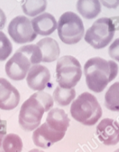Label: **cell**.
<instances>
[{
  "label": "cell",
  "instance_id": "obj_18",
  "mask_svg": "<svg viewBox=\"0 0 119 152\" xmlns=\"http://www.w3.org/2000/svg\"><path fill=\"white\" fill-rule=\"evenodd\" d=\"M53 100L60 106H67L76 97L74 88L64 89L58 86L53 92Z\"/></svg>",
  "mask_w": 119,
  "mask_h": 152
},
{
  "label": "cell",
  "instance_id": "obj_13",
  "mask_svg": "<svg viewBox=\"0 0 119 152\" xmlns=\"http://www.w3.org/2000/svg\"><path fill=\"white\" fill-rule=\"evenodd\" d=\"M32 26L37 34L48 36L57 28V22L55 17L49 13H44L32 19Z\"/></svg>",
  "mask_w": 119,
  "mask_h": 152
},
{
  "label": "cell",
  "instance_id": "obj_5",
  "mask_svg": "<svg viewBox=\"0 0 119 152\" xmlns=\"http://www.w3.org/2000/svg\"><path fill=\"white\" fill-rule=\"evenodd\" d=\"M60 40L67 45L79 43L85 32L83 20L75 13L67 11L60 17L57 23Z\"/></svg>",
  "mask_w": 119,
  "mask_h": 152
},
{
  "label": "cell",
  "instance_id": "obj_26",
  "mask_svg": "<svg viewBox=\"0 0 119 152\" xmlns=\"http://www.w3.org/2000/svg\"><path fill=\"white\" fill-rule=\"evenodd\" d=\"M6 15H5V12L0 8V30L4 28L6 23Z\"/></svg>",
  "mask_w": 119,
  "mask_h": 152
},
{
  "label": "cell",
  "instance_id": "obj_19",
  "mask_svg": "<svg viewBox=\"0 0 119 152\" xmlns=\"http://www.w3.org/2000/svg\"><path fill=\"white\" fill-rule=\"evenodd\" d=\"M105 106L112 111H119V81L109 87L105 94Z\"/></svg>",
  "mask_w": 119,
  "mask_h": 152
},
{
  "label": "cell",
  "instance_id": "obj_8",
  "mask_svg": "<svg viewBox=\"0 0 119 152\" xmlns=\"http://www.w3.org/2000/svg\"><path fill=\"white\" fill-rule=\"evenodd\" d=\"M32 64L27 56L18 50L5 64V72L10 79L22 81L26 78Z\"/></svg>",
  "mask_w": 119,
  "mask_h": 152
},
{
  "label": "cell",
  "instance_id": "obj_27",
  "mask_svg": "<svg viewBox=\"0 0 119 152\" xmlns=\"http://www.w3.org/2000/svg\"><path fill=\"white\" fill-rule=\"evenodd\" d=\"M29 152H44V151H41V150H39V149L38 148H34V149H32V150L29 151Z\"/></svg>",
  "mask_w": 119,
  "mask_h": 152
},
{
  "label": "cell",
  "instance_id": "obj_28",
  "mask_svg": "<svg viewBox=\"0 0 119 152\" xmlns=\"http://www.w3.org/2000/svg\"><path fill=\"white\" fill-rule=\"evenodd\" d=\"M114 152H119V148H118V149H117V150H115V151Z\"/></svg>",
  "mask_w": 119,
  "mask_h": 152
},
{
  "label": "cell",
  "instance_id": "obj_10",
  "mask_svg": "<svg viewBox=\"0 0 119 152\" xmlns=\"http://www.w3.org/2000/svg\"><path fill=\"white\" fill-rule=\"evenodd\" d=\"M65 133H60L50 128L44 122L35 130L32 134V140L36 146L42 148H48L54 143L64 138Z\"/></svg>",
  "mask_w": 119,
  "mask_h": 152
},
{
  "label": "cell",
  "instance_id": "obj_16",
  "mask_svg": "<svg viewBox=\"0 0 119 152\" xmlns=\"http://www.w3.org/2000/svg\"><path fill=\"white\" fill-rule=\"evenodd\" d=\"M76 9L84 18L87 20H92L98 17L101 13V2L97 0H93V1L80 0L78 1L76 3Z\"/></svg>",
  "mask_w": 119,
  "mask_h": 152
},
{
  "label": "cell",
  "instance_id": "obj_24",
  "mask_svg": "<svg viewBox=\"0 0 119 152\" xmlns=\"http://www.w3.org/2000/svg\"><path fill=\"white\" fill-rule=\"evenodd\" d=\"M7 134V122L0 118V138Z\"/></svg>",
  "mask_w": 119,
  "mask_h": 152
},
{
  "label": "cell",
  "instance_id": "obj_15",
  "mask_svg": "<svg viewBox=\"0 0 119 152\" xmlns=\"http://www.w3.org/2000/svg\"><path fill=\"white\" fill-rule=\"evenodd\" d=\"M42 53V62L51 63L56 61L60 55L58 42L51 37H44L37 43Z\"/></svg>",
  "mask_w": 119,
  "mask_h": 152
},
{
  "label": "cell",
  "instance_id": "obj_20",
  "mask_svg": "<svg viewBox=\"0 0 119 152\" xmlns=\"http://www.w3.org/2000/svg\"><path fill=\"white\" fill-rule=\"evenodd\" d=\"M47 5L46 1H25L22 5V8L27 16L35 17L46 10Z\"/></svg>",
  "mask_w": 119,
  "mask_h": 152
},
{
  "label": "cell",
  "instance_id": "obj_23",
  "mask_svg": "<svg viewBox=\"0 0 119 152\" xmlns=\"http://www.w3.org/2000/svg\"><path fill=\"white\" fill-rule=\"evenodd\" d=\"M109 55L115 61L119 62V38L114 40L109 48Z\"/></svg>",
  "mask_w": 119,
  "mask_h": 152
},
{
  "label": "cell",
  "instance_id": "obj_2",
  "mask_svg": "<svg viewBox=\"0 0 119 152\" xmlns=\"http://www.w3.org/2000/svg\"><path fill=\"white\" fill-rule=\"evenodd\" d=\"M118 72V66L115 61L95 57L88 60L84 66L86 84L89 90L101 93L108 84L115 79Z\"/></svg>",
  "mask_w": 119,
  "mask_h": 152
},
{
  "label": "cell",
  "instance_id": "obj_12",
  "mask_svg": "<svg viewBox=\"0 0 119 152\" xmlns=\"http://www.w3.org/2000/svg\"><path fill=\"white\" fill-rule=\"evenodd\" d=\"M20 100L18 90L8 80L0 78V109L11 110L17 107Z\"/></svg>",
  "mask_w": 119,
  "mask_h": 152
},
{
  "label": "cell",
  "instance_id": "obj_4",
  "mask_svg": "<svg viewBox=\"0 0 119 152\" xmlns=\"http://www.w3.org/2000/svg\"><path fill=\"white\" fill-rule=\"evenodd\" d=\"M119 30V17H102L97 20L86 31L85 40L95 49L108 46Z\"/></svg>",
  "mask_w": 119,
  "mask_h": 152
},
{
  "label": "cell",
  "instance_id": "obj_29",
  "mask_svg": "<svg viewBox=\"0 0 119 152\" xmlns=\"http://www.w3.org/2000/svg\"><path fill=\"white\" fill-rule=\"evenodd\" d=\"M118 122H119V116H118ZM119 124V123H118Z\"/></svg>",
  "mask_w": 119,
  "mask_h": 152
},
{
  "label": "cell",
  "instance_id": "obj_6",
  "mask_svg": "<svg viewBox=\"0 0 119 152\" xmlns=\"http://www.w3.org/2000/svg\"><path fill=\"white\" fill-rule=\"evenodd\" d=\"M82 74L81 64L71 55H64L57 62L56 81L61 88H73L81 79Z\"/></svg>",
  "mask_w": 119,
  "mask_h": 152
},
{
  "label": "cell",
  "instance_id": "obj_11",
  "mask_svg": "<svg viewBox=\"0 0 119 152\" xmlns=\"http://www.w3.org/2000/svg\"><path fill=\"white\" fill-rule=\"evenodd\" d=\"M50 72L46 66L41 64L32 66L26 77L29 88L35 91H42L50 81Z\"/></svg>",
  "mask_w": 119,
  "mask_h": 152
},
{
  "label": "cell",
  "instance_id": "obj_21",
  "mask_svg": "<svg viewBox=\"0 0 119 152\" xmlns=\"http://www.w3.org/2000/svg\"><path fill=\"white\" fill-rule=\"evenodd\" d=\"M18 51L28 57L32 65H37L42 62L41 51L37 45H26L20 47Z\"/></svg>",
  "mask_w": 119,
  "mask_h": 152
},
{
  "label": "cell",
  "instance_id": "obj_17",
  "mask_svg": "<svg viewBox=\"0 0 119 152\" xmlns=\"http://www.w3.org/2000/svg\"><path fill=\"white\" fill-rule=\"evenodd\" d=\"M23 141L20 136L8 134L0 138V152H22Z\"/></svg>",
  "mask_w": 119,
  "mask_h": 152
},
{
  "label": "cell",
  "instance_id": "obj_7",
  "mask_svg": "<svg viewBox=\"0 0 119 152\" xmlns=\"http://www.w3.org/2000/svg\"><path fill=\"white\" fill-rule=\"evenodd\" d=\"M8 31L11 39L17 44L31 43L37 37L31 20L25 16L14 17L8 25Z\"/></svg>",
  "mask_w": 119,
  "mask_h": 152
},
{
  "label": "cell",
  "instance_id": "obj_22",
  "mask_svg": "<svg viewBox=\"0 0 119 152\" xmlns=\"http://www.w3.org/2000/svg\"><path fill=\"white\" fill-rule=\"evenodd\" d=\"M13 46L5 33L0 31V61H4L11 55Z\"/></svg>",
  "mask_w": 119,
  "mask_h": 152
},
{
  "label": "cell",
  "instance_id": "obj_14",
  "mask_svg": "<svg viewBox=\"0 0 119 152\" xmlns=\"http://www.w3.org/2000/svg\"><path fill=\"white\" fill-rule=\"evenodd\" d=\"M45 122L54 131L65 133L70 125V119L64 110L53 108L48 113Z\"/></svg>",
  "mask_w": 119,
  "mask_h": 152
},
{
  "label": "cell",
  "instance_id": "obj_25",
  "mask_svg": "<svg viewBox=\"0 0 119 152\" xmlns=\"http://www.w3.org/2000/svg\"><path fill=\"white\" fill-rule=\"evenodd\" d=\"M104 6L109 8H115L119 5V1H102Z\"/></svg>",
  "mask_w": 119,
  "mask_h": 152
},
{
  "label": "cell",
  "instance_id": "obj_9",
  "mask_svg": "<svg viewBox=\"0 0 119 152\" xmlns=\"http://www.w3.org/2000/svg\"><path fill=\"white\" fill-rule=\"evenodd\" d=\"M98 139L106 145H115L119 142V124L112 119L106 118L97 126Z\"/></svg>",
  "mask_w": 119,
  "mask_h": 152
},
{
  "label": "cell",
  "instance_id": "obj_1",
  "mask_svg": "<svg viewBox=\"0 0 119 152\" xmlns=\"http://www.w3.org/2000/svg\"><path fill=\"white\" fill-rule=\"evenodd\" d=\"M54 104L52 96L39 91L34 93L22 104L19 113V124L25 131H32L39 127L45 112L51 110Z\"/></svg>",
  "mask_w": 119,
  "mask_h": 152
},
{
  "label": "cell",
  "instance_id": "obj_3",
  "mask_svg": "<svg viewBox=\"0 0 119 152\" xmlns=\"http://www.w3.org/2000/svg\"><path fill=\"white\" fill-rule=\"evenodd\" d=\"M70 111L75 120L87 126L95 125L103 114L98 99L88 92L82 93L73 101Z\"/></svg>",
  "mask_w": 119,
  "mask_h": 152
}]
</instances>
